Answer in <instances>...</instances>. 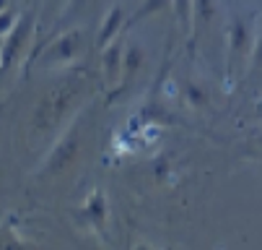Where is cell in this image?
I'll return each mask as SVG.
<instances>
[{"label": "cell", "mask_w": 262, "mask_h": 250, "mask_svg": "<svg viewBox=\"0 0 262 250\" xmlns=\"http://www.w3.org/2000/svg\"><path fill=\"white\" fill-rule=\"evenodd\" d=\"M252 34L249 26L242 16H234L229 24V68L234 70L236 65H242L244 60H249L252 55Z\"/></svg>", "instance_id": "6da1fadb"}, {"label": "cell", "mask_w": 262, "mask_h": 250, "mask_svg": "<svg viewBox=\"0 0 262 250\" xmlns=\"http://www.w3.org/2000/svg\"><path fill=\"white\" fill-rule=\"evenodd\" d=\"M192 18L205 26L215 18V0H192Z\"/></svg>", "instance_id": "7a4b0ae2"}, {"label": "cell", "mask_w": 262, "mask_h": 250, "mask_svg": "<svg viewBox=\"0 0 262 250\" xmlns=\"http://www.w3.org/2000/svg\"><path fill=\"white\" fill-rule=\"evenodd\" d=\"M76 52H78V34H68V37H62V42H57L52 47V55L55 57H62V60L73 57Z\"/></svg>", "instance_id": "3957f363"}, {"label": "cell", "mask_w": 262, "mask_h": 250, "mask_svg": "<svg viewBox=\"0 0 262 250\" xmlns=\"http://www.w3.org/2000/svg\"><path fill=\"white\" fill-rule=\"evenodd\" d=\"M120 24H122V11H120V8H115V11L109 13L106 24L101 26V31H99V45H106V42L112 40V34H115V31L120 29Z\"/></svg>", "instance_id": "277c9868"}, {"label": "cell", "mask_w": 262, "mask_h": 250, "mask_svg": "<svg viewBox=\"0 0 262 250\" xmlns=\"http://www.w3.org/2000/svg\"><path fill=\"white\" fill-rule=\"evenodd\" d=\"M120 52H122L120 45H112V47L106 50V55H104V57H106V73H109V79H115V76H117V65H120L117 60H120Z\"/></svg>", "instance_id": "5b68a950"}, {"label": "cell", "mask_w": 262, "mask_h": 250, "mask_svg": "<svg viewBox=\"0 0 262 250\" xmlns=\"http://www.w3.org/2000/svg\"><path fill=\"white\" fill-rule=\"evenodd\" d=\"M252 68L259 70L262 68V24L254 34V45H252Z\"/></svg>", "instance_id": "8992f818"}, {"label": "cell", "mask_w": 262, "mask_h": 250, "mask_svg": "<svg viewBox=\"0 0 262 250\" xmlns=\"http://www.w3.org/2000/svg\"><path fill=\"white\" fill-rule=\"evenodd\" d=\"M174 8H177V18L182 24H190V18H192V0H174Z\"/></svg>", "instance_id": "52a82bcc"}, {"label": "cell", "mask_w": 262, "mask_h": 250, "mask_svg": "<svg viewBox=\"0 0 262 250\" xmlns=\"http://www.w3.org/2000/svg\"><path fill=\"white\" fill-rule=\"evenodd\" d=\"M166 3H169V0H145V3H143V8L135 13V21H138V18H143V16H151V13L161 11Z\"/></svg>", "instance_id": "ba28073f"}, {"label": "cell", "mask_w": 262, "mask_h": 250, "mask_svg": "<svg viewBox=\"0 0 262 250\" xmlns=\"http://www.w3.org/2000/svg\"><path fill=\"white\" fill-rule=\"evenodd\" d=\"M259 144H262V138H259Z\"/></svg>", "instance_id": "9c48e42d"}]
</instances>
